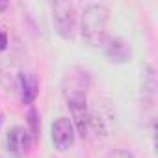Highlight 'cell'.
<instances>
[{"label": "cell", "instance_id": "obj_1", "mask_svg": "<svg viewBox=\"0 0 158 158\" xmlns=\"http://www.w3.org/2000/svg\"><path fill=\"white\" fill-rule=\"evenodd\" d=\"M78 74H74V71L67 73L65 82H63V95H65V102L71 110V121L74 125L76 134H80L82 138H86L89 134V123H88V97H86V73L76 69Z\"/></svg>", "mask_w": 158, "mask_h": 158}, {"label": "cell", "instance_id": "obj_2", "mask_svg": "<svg viewBox=\"0 0 158 158\" xmlns=\"http://www.w3.org/2000/svg\"><path fill=\"white\" fill-rule=\"evenodd\" d=\"M108 21L110 10L104 4H88L80 19L82 39L89 47H102L108 37Z\"/></svg>", "mask_w": 158, "mask_h": 158}, {"label": "cell", "instance_id": "obj_3", "mask_svg": "<svg viewBox=\"0 0 158 158\" xmlns=\"http://www.w3.org/2000/svg\"><path fill=\"white\" fill-rule=\"evenodd\" d=\"M88 123L89 132H95L99 138H110L117 128L115 108L110 99L97 97L91 106H88Z\"/></svg>", "mask_w": 158, "mask_h": 158}, {"label": "cell", "instance_id": "obj_4", "mask_svg": "<svg viewBox=\"0 0 158 158\" xmlns=\"http://www.w3.org/2000/svg\"><path fill=\"white\" fill-rule=\"evenodd\" d=\"M52 21L58 35H61L63 39H71L76 30V8L71 2H54Z\"/></svg>", "mask_w": 158, "mask_h": 158}, {"label": "cell", "instance_id": "obj_5", "mask_svg": "<svg viewBox=\"0 0 158 158\" xmlns=\"http://www.w3.org/2000/svg\"><path fill=\"white\" fill-rule=\"evenodd\" d=\"M50 134H52V143L58 151H65L69 149L73 143H74V136H76V130H74V125L69 117H58L54 123H52V128H50Z\"/></svg>", "mask_w": 158, "mask_h": 158}, {"label": "cell", "instance_id": "obj_6", "mask_svg": "<svg viewBox=\"0 0 158 158\" xmlns=\"http://www.w3.org/2000/svg\"><path fill=\"white\" fill-rule=\"evenodd\" d=\"M8 151L15 156V158H23L28 154L30 147H32V136H30V130L24 128V127H13L10 132H8Z\"/></svg>", "mask_w": 158, "mask_h": 158}, {"label": "cell", "instance_id": "obj_7", "mask_svg": "<svg viewBox=\"0 0 158 158\" xmlns=\"http://www.w3.org/2000/svg\"><path fill=\"white\" fill-rule=\"evenodd\" d=\"M102 47H104V54H106V58L110 61L125 63L130 58V47L121 37H106V41H104Z\"/></svg>", "mask_w": 158, "mask_h": 158}, {"label": "cell", "instance_id": "obj_8", "mask_svg": "<svg viewBox=\"0 0 158 158\" xmlns=\"http://www.w3.org/2000/svg\"><path fill=\"white\" fill-rule=\"evenodd\" d=\"M19 82H21V97L24 104H32L39 93V82L37 78L32 73H21L19 76Z\"/></svg>", "mask_w": 158, "mask_h": 158}, {"label": "cell", "instance_id": "obj_9", "mask_svg": "<svg viewBox=\"0 0 158 158\" xmlns=\"http://www.w3.org/2000/svg\"><path fill=\"white\" fill-rule=\"evenodd\" d=\"M37 112L32 108L30 112H28V123H30V127H32V130H30V136L32 138H37L39 136V123H37Z\"/></svg>", "mask_w": 158, "mask_h": 158}, {"label": "cell", "instance_id": "obj_10", "mask_svg": "<svg viewBox=\"0 0 158 158\" xmlns=\"http://www.w3.org/2000/svg\"><path fill=\"white\" fill-rule=\"evenodd\" d=\"M108 158H134L128 151H123V149H117V151H114Z\"/></svg>", "mask_w": 158, "mask_h": 158}, {"label": "cell", "instance_id": "obj_11", "mask_svg": "<svg viewBox=\"0 0 158 158\" xmlns=\"http://www.w3.org/2000/svg\"><path fill=\"white\" fill-rule=\"evenodd\" d=\"M6 47H8V34L6 30L0 28V50H6Z\"/></svg>", "mask_w": 158, "mask_h": 158}, {"label": "cell", "instance_id": "obj_12", "mask_svg": "<svg viewBox=\"0 0 158 158\" xmlns=\"http://www.w3.org/2000/svg\"><path fill=\"white\" fill-rule=\"evenodd\" d=\"M8 8V2H6V0H0V11H4Z\"/></svg>", "mask_w": 158, "mask_h": 158}]
</instances>
